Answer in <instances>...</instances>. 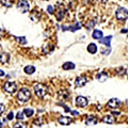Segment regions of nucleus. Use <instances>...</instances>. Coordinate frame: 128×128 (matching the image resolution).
I'll use <instances>...</instances> for the list:
<instances>
[{
	"mask_svg": "<svg viewBox=\"0 0 128 128\" xmlns=\"http://www.w3.org/2000/svg\"><path fill=\"white\" fill-rule=\"evenodd\" d=\"M70 112H72V114H73L74 116H78V115H79V112L78 111H70Z\"/></svg>",
	"mask_w": 128,
	"mask_h": 128,
	"instance_id": "72a5a7b5",
	"label": "nucleus"
},
{
	"mask_svg": "<svg viewBox=\"0 0 128 128\" xmlns=\"http://www.w3.org/2000/svg\"><path fill=\"white\" fill-rule=\"evenodd\" d=\"M115 16H116L118 20H121V22H124L127 19V9L126 8H120V9H118L116 11V14H115Z\"/></svg>",
	"mask_w": 128,
	"mask_h": 128,
	"instance_id": "7ed1b4c3",
	"label": "nucleus"
},
{
	"mask_svg": "<svg viewBox=\"0 0 128 128\" xmlns=\"http://www.w3.org/2000/svg\"><path fill=\"white\" fill-rule=\"evenodd\" d=\"M54 49V45H50V44H47V45H45L43 47V51H44V54H49Z\"/></svg>",
	"mask_w": 128,
	"mask_h": 128,
	"instance_id": "412c9836",
	"label": "nucleus"
},
{
	"mask_svg": "<svg viewBox=\"0 0 128 128\" xmlns=\"http://www.w3.org/2000/svg\"><path fill=\"white\" fill-rule=\"evenodd\" d=\"M76 67V65L73 63V62H65L63 64V66H62V68L64 70H74Z\"/></svg>",
	"mask_w": 128,
	"mask_h": 128,
	"instance_id": "f3484780",
	"label": "nucleus"
},
{
	"mask_svg": "<svg viewBox=\"0 0 128 128\" xmlns=\"http://www.w3.org/2000/svg\"><path fill=\"white\" fill-rule=\"evenodd\" d=\"M88 51L92 54H95L96 52H97V46H96L94 43H91L90 45L88 46Z\"/></svg>",
	"mask_w": 128,
	"mask_h": 128,
	"instance_id": "6ab92c4d",
	"label": "nucleus"
},
{
	"mask_svg": "<svg viewBox=\"0 0 128 128\" xmlns=\"http://www.w3.org/2000/svg\"><path fill=\"white\" fill-rule=\"evenodd\" d=\"M47 10H48V13L49 14H54V6H49L47 8Z\"/></svg>",
	"mask_w": 128,
	"mask_h": 128,
	"instance_id": "7c9ffc66",
	"label": "nucleus"
},
{
	"mask_svg": "<svg viewBox=\"0 0 128 128\" xmlns=\"http://www.w3.org/2000/svg\"><path fill=\"white\" fill-rule=\"evenodd\" d=\"M96 79H97L99 82H105L108 79V74L106 72H100V73H98L96 75Z\"/></svg>",
	"mask_w": 128,
	"mask_h": 128,
	"instance_id": "f8f14e48",
	"label": "nucleus"
},
{
	"mask_svg": "<svg viewBox=\"0 0 128 128\" xmlns=\"http://www.w3.org/2000/svg\"><path fill=\"white\" fill-rule=\"evenodd\" d=\"M43 124H44V121L42 118H38L34 121V125H36V126H42Z\"/></svg>",
	"mask_w": 128,
	"mask_h": 128,
	"instance_id": "cd10ccee",
	"label": "nucleus"
},
{
	"mask_svg": "<svg viewBox=\"0 0 128 128\" xmlns=\"http://www.w3.org/2000/svg\"><path fill=\"white\" fill-rule=\"evenodd\" d=\"M81 27H82V24L78 22H76L75 25L70 26V27H65V26H63V27H62V29H63V31H67V30H70V31H72V32H76V31H78V30L81 29Z\"/></svg>",
	"mask_w": 128,
	"mask_h": 128,
	"instance_id": "6e6552de",
	"label": "nucleus"
},
{
	"mask_svg": "<svg viewBox=\"0 0 128 128\" xmlns=\"http://www.w3.org/2000/svg\"><path fill=\"white\" fill-rule=\"evenodd\" d=\"M15 40L17 41L18 43H20L22 44V45H25V44H27V40L25 36H22V38H19V36H15Z\"/></svg>",
	"mask_w": 128,
	"mask_h": 128,
	"instance_id": "a878e982",
	"label": "nucleus"
},
{
	"mask_svg": "<svg viewBox=\"0 0 128 128\" xmlns=\"http://www.w3.org/2000/svg\"><path fill=\"white\" fill-rule=\"evenodd\" d=\"M13 128H28V125H27V123L18 122V123H16L15 125L13 126Z\"/></svg>",
	"mask_w": 128,
	"mask_h": 128,
	"instance_id": "b1692460",
	"label": "nucleus"
},
{
	"mask_svg": "<svg viewBox=\"0 0 128 128\" xmlns=\"http://www.w3.org/2000/svg\"><path fill=\"white\" fill-rule=\"evenodd\" d=\"M72 122H73V120H72L70 118H67V116H62L59 118V123L61 124V125H70V124H72Z\"/></svg>",
	"mask_w": 128,
	"mask_h": 128,
	"instance_id": "4468645a",
	"label": "nucleus"
},
{
	"mask_svg": "<svg viewBox=\"0 0 128 128\" xmlns=\"http://www.w3.org/2000/svg\"><path fill=\"white\" fill-rule=\"evenodd\" d=\"M16 118L18 120V121H22L24 118H25V114H24V112H22V111H19L18 113H17V115H16Z\"/></svg>",
	"mask_w": 128,
	"mask_h": 128,
	"instance_id": "bb28decb",
	"label": "nucleus"
},
{
	"mask_svg": "<svg viewBox=\"0 0 128 128\" xmlns=\"http://www.w3.org/2000/svg\"><path fill=\"white\" fill-rule=\"evenodd\" d=\"M4 90H6V93L14 94V93H16V91H17V86H16V83L9 81L4 84Z\"/></svg>",
	"mask_w": 128,
	"mask_h": 128,
	"instance_id": "39448f33",
	"label": "nucleus"
},
{
	"mask_svg": "<svg viewBox=\"0 0 128 128\" xmlns=\"http://www.w3.org/2000/svg\"><path fill=\"white\" fill-rule=\"evenodd\" d=\"M95 24H96V22H94V20H93V22H92L91 24L89 22V24H88V25H86V29H91V28H92V27H93V26L95 25Z\"/></svg>",
	"mask_w": 128,
	"mask_h": 128,
	"instance_id": "2f4dec72",
	"label": "nucleus"
},
{
	"mask_svg": "<svg viewBox=\"0 0 128 128\" xmlns=\"http://www.w3.org/2000/svg\"><path fill=\"white\" fill-rule=\"evenodd\" d=\"M98 1H99V2H106L107 0H98Z\"/></svg>",
	"mask_w": 128,
	"mask_h": 128,
	"instance_id": "58836bf2",
	"label": "nucleus"
},
{
	"mask_svg": "<svg viewBox=\"0 0 128 128\" xmlns=\"http://www.w3.org/2000/svg\"><path fill=\"white\" fill-rule=\"evenodd\" d=\"M1 35H2V30L0 29V36H1Z\"/></svg>",
	"mask_w": 128,
	"mask_h": 128,
	"instance_id": "ea45409f",
	"label": "nucleus"
},
{
	"mask_svg": "<svg viewBox=\"0 0 128 128\" xmlns=\"http://www.w3.org/2000/svg\"><path fill=\"white\" fill-rule=\"evenodd\" d=\"M34 92H35V95H36L38 98H44L47 94V88L44 84H42V83H35Z\"/></svg>",
	"mask_w": 128,
	"mask_h": 128,
	"instance_id": "f03ea898",
	"label": "nucleus"
},
{
	"mask_svg": "<svg viewBox=\"0 0 128 128\" xmlns=\"http://www.w3.org/2000/svg\"><path fill=\"white\" fill-rule=\"evenodd\" d=\"M30 18H31L34 22H38L40 20V18H41V13H40V11L33 10V11L31 12V14H30Z\"/></svg>",
	"mask_w": 128,
	"mask_h": 128,
	"instance_id": "9d476101",
	"label": "nucleus"
},
{
	"mask_svg": "<svg viewBox=\"0 0 128 128\" xmlns=\"http://www.w3.org/2000/svg\"><path fill=\"white\" fill-rule=\"evenodd\" d=\"M65 12H66L65 10H61V11H59L58 13H56V15H57V19H58L59 22H60V20H62L63 17L65 16Z\"/></svg>",
	"mask_w": 128,
	"mask_h": 128,
	"instance_id": "5701e85b",
	"label": "nucleus"
},
{
	"mask_svg": "<svg viewBox=\"0 0 128 128\" xmlns=\"http://www.w3.org/2000/svg\"><path fill=\"white\" fill-rule=\"evenodd\" d=\"M17 8H18V10H20L22 12V13H28L30 10V4L27 0H20L17 4Z\"/></svg>",
	"mask_w": 128,
	"mask_h": 128,
	"instance_id": "20e7f679",
	"label": "nucleus"
},
{
	"mask_svg": "<svg viewBox=\"0 0 128 128\" xmlns=\"http://www.w3.org/2000/svg\"><path fill=\"white\" fill-rule=\"evenodd\" d=\"M4 105H3V104H0V114H2L3 112H4Z\"/></svg>",
	"mask_w": 128,
	"mask_h": 128,
	"instance_id": "473e14b6",
	"label": "nucleus"
},
{
	"mask_svg": "<svg viewBox=\"0 0 128 128\" xmlns=\"http://www.w3.org/2000/svg\"><path fill=\"white\" fill-rule=\"evenodd\" d=\"M102 122L106 123V124H114L115 123V118L113 115H106V116L102 118Z\"/></svg>",
	"mask_w": 128,
	"mask_h": 128,
	"instance_id": "2eb2a0df",
	"label": "nucleus"
},
{
	"mask_svg": "<svg viewBox=\"0 0 128 128\" xmlns=\"http://www.w3.org/2000/svg\"><path fill=\"white\" fill-rule=\"evenodd\" d=\"M122 33H127V30L126 29H123L122 30Z\"/></svg>",
	"mask_w": 128,
	"mask_h": 128,
	"instance_id": "e433bc0d",
	"label": "nucleus"
},
{
	"mask_svg": "<svg viewBox=\"0 0 128 128\" xmlns=\"http://www.w3.org/2000/svg\"><path fill=\"white\" fill-rule=\"evenodd\" d=\"M4 76H6V73H4V70H0V77H4Z\"/></svg>",
	"mask_w": 128,
	"mask_h": 128,
	"instance_id": "f704fd0d",
	"label": "nucleus"
},
{
	"mask_svg": "<svg viewBox=\"0 0 128 128\" xmlns=\"http://www.w3.org/2000/svg\"><path fill=\"white\" fill-rule=\"evenodd\" d=\"M111 40H112V36L111 35H109V36H107V38H102L99 40V43L100 44H104V45H106V47L108 48H110L111 47Z\"/></svg>",
	"mask_w": 128,
	"mask_h": 128,
	"instance_id": "ddd939ff",
	"label": "nucleus"
},
{
	"mask_svg": "<svg viewBox=\"0 0 128 128\" xmlns=\"http://www.w3.org/2000/svg\"><path fill=\"white\" fill-rule=\"evenodd\" d=\"M46 1H49V0H46Z\"/></svg>",
	"mask_w": 128,
	"mask_h": 128,
	"instance_id": "a19ab883",
	"label": "nucleus"
},
{
	"mask_svg": "<svg viewBox=\"0 0 128 128\" xmlns=\"http://www.w3.org/2000/svg\"><path fill=\"white\" fill-rule=\"evenodd\" d=\"M13 118H14V113H13V112H10L9 115H8V118H6V120H8V121H12Z\"/></svg>",
	"mask_w": 128,
	"mask_h": 128,
	"instance_id": "c756f323",
	"label": "nucleus"
},
{
	"mask_svg": "<svg viewBox=\"0 0 128 128\" xmlns=\"http://www.w3.org/2000/svg\"><path fill=\"white\" fill-rule=\"evenodd\" d=\"M92 36H93V38L98 40V41H99L100 38H102L104 34H102V32L100 30H94L93 31V34H92Z\"/></svg>",
	"mask_w": 128,
	"mask_h": 128,
	"instance_id": "a211bd4d",
	"label": "nucleus"
},
{
	"mask_svg": "<svg viewBox=\"0 0 128 128\" xmlns=\"http://www.w3.org/2000/svg\"><path fill=\"white\" fill-rule=\"evenodd\" d=\"M25 70V73L27 75H32V74L35 73V67L33 65H28V66L25 67V70Z\"/></svg>",
	"mask_w": 128,
	"mask_h": 128,
	"instance_id": "aec40b11",
	"label": "nucleus"
},
{
	"mask_svg": "<svg viewBox=\"0 0 128 128\" xmlns=\"http://www.w3.org/2000/svg\"><path fill=\"white\" fill-rule=\"evenodd\" d=\"M120 114H121L120 112H115V111L112 112V115H120Z\"/></svg>",
	"mask_w": 128,
	"mask_h": 128,
	"instance_id": "c9c22d12",
	"label": "nucleus"
},
{
	"mask_svg": "<svg viewBox=\"0 0 128 128\" xmlns=\"http://www.w3.org/2000/svg\"><path fill=\"white\" fill-rule=\"evenodd\" d=\"M88 104H89V102H88V99L84 96H78L76 98V105L79 108H86L88 106Z\"/></svg>",
	"mask_w": 128,
	"mask_h": 128,
	"instance_id": "423d86ee",
	"label": "nucleus"
},
{
	"mask_svg": "<svg viewBox=\"0 0 128 128\" xmlns=\"http://www.w3.org/2000/svg\"><path fill=\"white\" fill-rule=\"evenodd\" d=\"M86 83H88V79L86 76H79L75 81V86L77 88H82V86H84Z\"/></svg>",
	"mask_w": 128,
	"mask_h": 128,
	"instance_id": "1a4fd4ad",
	"label": "nucleus"
},
{
	"mask_svg": "<svg viewBox=\"0 0 128 128\" xmlns=\"http://www.w3.org/2000/svg\"><path fill=\"white\" fill-rule=\"evenodd\" d=\"M22 112H24V114H25L26 116L31 118L32 115H33V113H34V110H33V109H31V108H26V109L24 110Z\"/></svg>",
	"mask_w": 128,
	"mask_h": 128,
	"instance_id": "4be33fe9",
	"label": "nucleus"
},
{
	"mask_svg": "<svg viewBox=\"0 0 128 128\" xmlns=\"http://www.w3.org/2000/svg\"><path fill=\"white\" fill-rule=\"evenodd\" d=\"M9 60H10V54H6V52L0 54V62H1L2 64L8 63L9 62Z\"/></svg>",
	"mask_w": 128,
	"mask_h": 128,
	"instance_id": "dca6fc26",
	"label": "nucleus"
},
{
	"mask_svg": "<svg viewBox=\"0 0 128 128\" xmlns=\"http://www.w3.org/2000/svg\"><path fill=\"white\" fill-rule=\"evenodd\" d=\"M97 122H98L97 118L93 116V115H88L86 118V124L88 126H90V125H95V124H97Z\"/></svg>",
	"mask_w": 128,
	"mask_h": 128,
	"instance_id": "9b49d317",
	"label": "nucleus"
},
{
	"mask_svg": "<svg viewBox=\"0 0 128 128\" xmlns=\"http://www.w3.org/2000/svg\"><path fill=\"white\" fill-rule=\"evenodd\" d=\"M3 127V124L1 123V121H0V128H2Z\"/></svg>",
	"mask_w": 128,
	"mask_h": 128,
	"instance_id": "4c0bfd02",
	"label": "nucleus"
},
{
	"mask_svg": "<svg viewBox=\"0 0 128 128\" xmlns=\"http://www.w3.org/2000/svg\"><path fill=\"white\" fill-rule=\"evenodd\" d=\"M17 98H18V100L22 102H27L28 100H30V98H31L30 90L27 89V88H22V89H20L18 92Z\"/></svg>",
	"mask_w": 128,
	"mask_h": 128,
	"instance_id": "f257e3e1",
	"label": "nucleus"
},
{
	"mask_svg": "<svg viewBox=\"0 0 128 128\" xmlns=\"http://www.w3.org/2000/svg\"><path fill=\"white\" fill-rule=\"evenodd\" d=\"M121 105H122V102L118 98H112L108 102V107L111 108V109H118V108L121 107Z\"/></svg>",
	"mask_w": 128,
	"mask_h": 128,
	"instance_id": "0eeeda50",
	"label": "nucleus"
},
{
	"mask_svg": "<svg viewBox=\"0 0 128 128\" xmlns=\"http://www.w3.org/2000/svg\"><path fill=\"white\" fill-rule=\"evenodd\" d=\"M2 3H3V4H4L6 6H8V8L12 6V4H13V2L10 1V0H2Z\"/></svg>",
	"mask_w": 128,
	"mask_h": 128,
	"instance_id": "c85d7f7f",
	"label": "nucleus"
},
{
	"mask_svg": "<svg viewBox=\"0 0 128 128\" xmlns=\"http://www.w3.org/2000/svg\"><path fill=\"white\" fill-rule=\"evenodd\" d=\"M67 96H68V93L66 91H60L59 92V98L60 99H67Z\"/></svg>",
	"mask_w": 128,
	"mask_h": 128,
	"instance_id": "393cba45",
	"label": "nucleus"
}]
</instances>
